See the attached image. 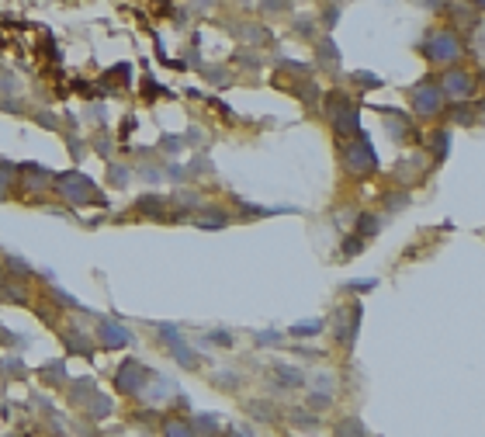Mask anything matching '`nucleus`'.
<instances>
[{
  "instance_id": "obj_1",
  "label": "nucleus",
  "mask_w": 485,
  "mask_h": 437,
  "mask_svg": "<svg viewBox=\"0 0 485 437\" xmlns=\"http://www.w3.org/2000/svg\"><path fill=\"white\" fill-rule=\"evenodd\" d=\"M426 56H430V63H437V66H451V63H458L461 59V35L458 31H451V28H437V31H430V38H426Z\"/></svg>"
},
{
  "instance_id": "obj_2",
  "label": "nucleus",
  "mask_w": 485,
  "mask_h": 437,
  "mask_svg": "<svg viewBox=\"0 0 485 437\" xmlns=\"http://www.w3.org/2000/svg\"><path fill=\"white\" fill-rule=\"evenodd\" d=\"M343 164H347V171L354 177H364V174H371V171H378V157H375V150H371V143H368L364 132L357 136V143H347Z\"/></svg>"
},
{
  "instance_id": "obj_3",
  "label": "nucleus",
  "mask_w": 485,
  "mask_h": 437,
  "mask_svg": "<svg viewBox=\"0 0 485 437\" xmlns=\"http://www.w3.org/2000/svg\"><path fill=\"white\" fill-rule=\"evenodd\" d=\"M437 87L444 94V101H458V104H461V101H468V97L475 94V77H472L468 70H461V66H458V70L451 66V70L440 77Z\"/></svg>"
},
{
  "instance_id": "obj_4",
  "label": "nucleus",
  "mask_w": 485,
  "mask_h": 437,
  "mask_svg": "<svg viewBox=\"0 0 485 437\" xmlns=\"http://www.w3.org/2000/svg\"><path fill=\"white\" fill-rule=\"evenodd\" d=\"M56 184H59V191L66 194V201H73V205H87V201H97V198H100L97 187H94V180L84 177V174H77V171L63 174Z\"/></svg>"
},
{
  "instance_id": "obj_5",
  "label": "nucleus",
  "mask_w": 485,
  "mask_h": 437,
  "mask_svg": "<svg viewBox=\"0 0 485 437\" xmlns=\"http://www.w3.org/2000/svg\"><path fill=\"white\" fill-rule=\"evenodd\" d=\"M412 111L419 115V118H437L440 111H444V94L437 84H419V87L412 90Z\"/></svg>"
},
{
  "instance_id": "obj_6",
  "label": "nucleus",
  "mask_w": 485,
  "mask_h": 437,
  "mask_svg": "<svg viewBox=\"0 0 485 437\" xmlns=\"http://www.w3.org/2000/svg\"><path fill=\"white\" fill-rule=\"evenodd\" d=\"M146 382H149V371H146L139 361H125V364L118 368V375H114L118 392H128V396L142 392V385H146Z\"/></svg>"
},
{
  "instance_id": "obj_7",
  "label": "nucleus",
  "mask_w": 485,
  "mask_h": 437,
  "mask_svg": "<svg viewBox=\"0 0 485 437\" xmlns=\"http://www.w3.org/2000/svg\"><path fill=\"white\" fill-rule=\"evenodd\" d=\"M97 337H100V344L104 348H121V344H128V327H121L118 320H100V330H97Z\"/></svg>"
},
{
  "instance_id": "obj_8",
  "label": "nucleus",
  "mask_w": 485,
  "mask_h": 437,
  "mask_svg": "<svg viewBox=\"0 0 485 437\" xmlns=\"http://www.w3.org/2000/svg\"><path fill=\"white\" fill-rule=\"evenodd\" d=\"M447 143H451V132H430V146H433V153H437V160H444L447 157Z\"/></svg>"
},
{
  "instance_id": "obj_9",
  "label": "nucleus",
  "mask_w": 485,
  "mask_h": 437,
  "mask_svg": "<svg viewBox=\"0 0 485 437\" xmlns=\"http://www.w3.org/2000/svg\"><path fill=\"white\" fill-rule=\"evenodd\" d=\"M361 233L364 236H375L378 233V219L375 215H361Z\"/></svg>"
},
{
  "instance_id": "obj_10",
  "label": "nucleus",
  "mask_w": 485,
  "mask_h": 437,
  "mask_svg": "<svg viewBox=\"0 0 485 437\" xmlns=\"http://www.w3.org/2000/svg\"><path fill=\"white\" fill-rule=\"evenodd\" d=\"M322 330V323H301V327H291V337H298V334H319Z\"/></svg>"
},
{
  "instance_id": "obj_11",
  "label": "nucleus",
  "mask_w": 485,
  "mask_h": 437,
  "mask_svg": "<svg viewBox=\"0 0 485 437\" xmlns=\"http://www.w3.org/2000/svg\"><path fill=\"white\" fill-rule=\"evenodd\" d=\"M357 250H361V240H347V243H343V254H347V257H354Z\"/></svg>"
},
{
  "instance_id": "obj_12",
  "label": "nucleus",
  "mask_w": 485,
  "mask_h": 437,
  "mask_svg": "<svg viewBox=\"0 0 485 437\" xmlns=\"http://www.w3.org/2000/svg\"><path fill=\"white\" fill-rule=\"evenodd\" d=\"M412 3H419V7H440L444 0H412Z\"/></svg>"
}]
</instances>
